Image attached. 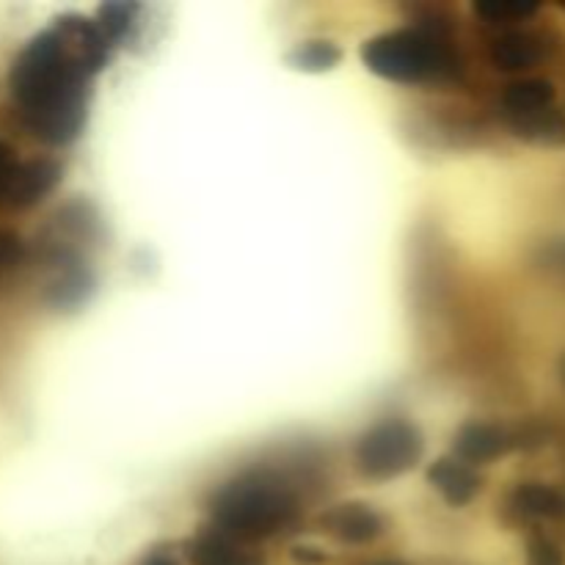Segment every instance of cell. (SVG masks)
<instances>
[{
	"mask_svg": "<svg viewBox=\"0 0 565 565\" xmlns=\"http://www.w3.org/2000/svg\"><path fill=\"white\" fill-rule=\"evenodd\" d=\"M108 44L97 25L64 17L39 33L11 66V97L28 130L44 143H70L86 121L88 77L105 64Z\"/></svg>",
	"mask_w": 565,
	"mask_h": 565,
	"instance_id": "6da1fadb",
	"label": "cell"
},
{
	"mask_svg": "<svg viewBox=\"0 0 565 565\" xmlns=\"http://www.w3.org/2000/svg\"><path fill=\"white\" fill-rule=\"evenodd\" d=\"M218 533L235 541L270 539L298 516V497L274 475H243L210 502Z\"/></svg>",
	"mask_w": 565,
	"mask_h": 565,
	"instance_id": "7a4b0ae2",
	"label": "cell"
},
{
	"mask_svg": "<svg viewBox=\"0 0 565 565\" xmlns=\"http://www.w3.org/2000/svg\"><path fill=\"white\" fill-rule=\"evenodd\" d=\"M362 61L373 75L395 83H425L456 75L458 58L441 33L428 28H401L381 33L362 47Z\"/></svg>",
	"mask_w": 565,
	"mask_h": 565,
	"instance_id": "3957f363",
	"label": "cell"
},
{
	"mask_svg": "<svg viewBox=\"0 0 565 565\" xmlns=\"http://www.w3.org/2000/svg\"><path fill=\"white\" fill-rule=\"evenodd\" d=\"M423 434L412 423L386 419L362 436L356 447V463L367 478L390 480L408 472L423 458Z\"/></svg>",
	"mask_w": 565,
	"mask_h": 565,
	"instance_id": "277c9868",
	"label": "cell"
},
{
	"mask_svg": "<svg viewBox=\"0 0 565 565\" xmlns=\"http://www.w3.org/2000/svg\"><path fill=\"white\" fill-rule=\"evenodd\" d=\"M61 180V166L55 160H31V163H17L11 171V180L6 185L0 207L25 210L42 202Z\"/></svg>",
	"mask_w": 565,
	"mask_h": 565,
	"instance_id": "5b68a950",
	"label": "cell"
},
{
	"mask_svg": "<svg viewBox=\"0 0 565 565\" xmlns=\"http://www.w3.org/2000/svg\"><path fill=\"white\" fill-rule=\"evenodd\" d=\"M320 527L342 544H370L384 533L379 513L364 502H345L320 516Z\"/></svg>",
	"mask_w": 565,
	"mask_h": 565,
	"instance_id": "8992f818",
	"label": "cell"
},
{
	"mask_svg": "<svg viewBox=\"0 0 565 565\" xmlns=\"http://www.w3.org/2000/svg\"><path fill=\"white\" fill-rule=\"evenodd\" d=\"M428 483L450 502L452 508H463L475 500L480 491V478L469 463L458 461V458H439L430 463Z\"/></svg>",
	"mask_w": 565,
	"mask_h": 565,
	"instance_id": "52a82bcc",
	"label": "cell"
},
{
	"mask_svg": "<svg viewBox=\"0 0 565 565\" xmlns=\"http://www.w3.org/2000/svg\"><path fill=\"white\" fill-rule=\"evenodd\" d=\"M452 450H456L458 461L472 467V463L494 461L502 452L511 450V436L502 428H497V425L472 423L458 430L456 441H452Z\"/></svg>",
	"mask_w": 565,
	"mask_h": 565,
	"instance_id": "ba28073f",
	"label": "cell"
},
{
	"mask_svg": "<svg viewBox=\"0 0 565 565\" xmlns=\"http://www.w3.org/2000/svg\"><path fill=\"white\" fill-rule=\"evenodd\" d=\"M188 561L191 565H263L257 555L243 550L241 541L226 539L218 530L188 541Z\"/></svg>",
	"mask_w": 565,
	"mask_h": 565,
	"instance_id": "9c48e42d",
	"label": "cell"
},
{
	"mask_svg": "<svg viewBox=\"0 0 565 565\" xmlns=\"http://www.w3.org/2000/svg\"><path fill=\"white\" fill-rule=\"evenodd\" d=\"M552 99H555V86L544 77H527V81H516L505 88L502 94V108L511 119L519 116L539 114V110L552 108Z\"/></svg>",
	"mask_w": 565,
	"mask_h": 565,
	"instance_id": "30bf717a",
	"label": "cell"
},
{
	"mask_svg": "<svg viewBox=\"0 0 565 565\" xmlns=\"http://www.w3.org/2000/svg\"><path fill=\"white\" fill-rule=\"evenodd\" d=\"M541 47L527 33H505L491 44V61L502 72H524L539 64Z\"/></svg>",
	"mask_w": 565,
	"mask_h": 565,
	"instance_id": "8fae6325",
	"label": "cell"
},
{
	"mask_svg": "<svg viewBox=\"0 0 565 565\" xmlns=\"http://www.w3.org/2000/svg\"><path fill=\"white\" fill-rule=\"evenodd\" d=\"M513 511L527 519H557L565 513L563 497L555 489L541 483H527L513 494Z\"/></svg>",
	"mask_w": 565,
	"mask_h": 565,
	"instance_id": "7c38bea8",
	"label": "cell"
},
{
	"mask_svg": "<svg viewBox=\"0 0 565 565\" xmlns=\"http://www.w3.org/2000/svg\"><path fill=\"white\" fill-rule=\"evenodd\" d=\"M516 136L539 143H563L565 141V116L555 108L539 110V114L511 119Z\"/></svg>",
	"mask_w": 565,
	"mask_h": 565,
	"instance_id": "4fadbf2b",
	"label": "cell"
},
{
	"mask_svg": "<svg viewBox=\"0 0 565 565\" xmlns=\"http://www.w3.org/2000/svg\"><path fill=\"white\" fill-rule=\"evenodd\" d=\"M340 47L331 42H307L287 55V61L301 72H329L340 64Z\"/></svg>",
	"mask_w": 565,
	"mask_h": 565,
	"instance_id": "5bb4252c",
	"label": "cell"
},
{
	"mask_svg": "<svg viewBox=\"0 0 565 565\" xmlns=\"http://www.w3.org/2000/svg\"><path fill=\"white\" fill-rule=\"evenodd\" d=\"M132 14H136V6L132 3H108L99 9V17L94 25H97L99 36L105 39V44L119 42V39L130 31Z\"/></svg>",
	"mask_w": 565,
	"mask_h": 565,
	"instance_id": "9a60e30c",
	"label": "cell"
},
{
	"mask_svg": "<svg viewBox=\"0 0 565 565\" xmlns=\"http://www.w3.org/2000/svg\"><path fill=\"white\" fill-rule=\"evenodd\" d=\"M480 17L491 22L500 20H524V17H533L539 11V6H524V3H478L475 6Z\"/></svg>",
	"mask_w": 565,
	"mask_h": 565,
	"instance_id": "2e32d148",
	"label": "cell"
},
{
	"mask_svg": "<svg viewBox=\"0 0 565 565\" xmlns=\"http://www.w3.org/2000/svg\"><path fill=\"white\" fill-rule=\"evenodd\" d=\"M527 565H565V557L550 539H533L527 546Z\"/></svg>",
	"mask_w": 565,
	"mask_h": 565,
	"instance_id": "e0dca14e",
	"label": "cell"
},
{
	"mask_svg": "<svg viewBox=\"0 0 565 565\" xmlns=\"http://www.w3.org/2000/svg\"><path fill=\"white\" fill-rule=\"evenodd\" d=\"M25 254V243L14 232H0V270L14 268Z\"/></svg>",
	"mask_w": 565,
	"mask_h": 565,
	"instance_id": "ac0fdd59",
	"label": "cell"
},
{
	"mask_svg": "<svg viewBox=\"0 0 565 565\" xmlns=\"http://www.w3.org/2000/svg\"><path fill=\"white\" fill-rule=\"evenodd\" d=\"M541 263L550 265V268L565 270V241H555L541 252Z\"/></svg>",
	"mask_w": 565,
	"mask_h": 565,
	"instance_id": "d6986e66",
	"label": "cell"
},
{
	"mask_svg": "<svg viewBox=\"0 0 565 565\" xmlns=\"http://www.w3.org/2000/svg\"><path fill=\"white\" fill-rule=\"evenodd\" d=\"M14 158H11L9 147L6 143H0V202H3V193H6V185H9L11 180V171H14Z\"/></svg>",
	"mask_w": 565,
	"mask_h": 565,
	"instance_id": "ffe728a7",
	"label": "cell"
},
{
	"mask_svg": "<svg viewBox=\"0 0 565 565\" xmlns=\"http://www.w3.org/2000/svg\"><path fill=\"white\" fill-rule=\"evenodd\" d=\"M292 555H296L298 563H323L326 561L323 552H318V550H296Z\"/></svg>",
	"mask_w": 565,
	"mask_h": 565,
	"instance_id": "44dd1931",
	"label": "cell"
},
{
	"mask_svg": "<svg viewBox=\"0 0 565 565\" xmlns=\"http://www.w3.org/2000/svg\"><path fill=\"white\" fill-rule=\"evenodd\" d=\"M141 565H177V561L169 555V552L158 550V552H152V555H149Z\"/></svg>",
	"mask_w": 565,
	"mask_h": 565,
	"instance_id": "7402d4cb",
	"label": "cell"
},
{
	"mask_svg": "<svg viewBox=\"0 0 565 565\" xmlns=\"http://www.w3.org/2000/svg\"><path fill=\"white\" fill-rule=\"evenodd\" d=\"M373 565H406V563H397V561H384V563H373Z\"/></svg>",
	"mask_w": 565,
	"mask_h": 565,
	"instance_id": "603a6c76",
	"label": "cell"
}]
</instances>
